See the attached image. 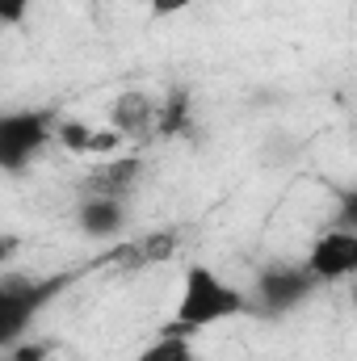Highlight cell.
Instances as JSON below:
<instances>
[{
    "label": "cell",
    "mask_w": 357,
    "mask_h": 361,
    "mask_svg": "<svg viewBox=\"0 0 357 361\" xmlns=\"http://www.w3.org/2000/svg\"><path fill=\"white\" fill-rule=\"evenodd\" d=\"M236 315H253V298L244 290H236L227 277H219L206 265H189L185 269V286H181V302H177V319L169 332H198Z\"/></svg>",
    "instance_id": "6da1fadb"
},
{
    "label": "cell",
    "mask_w": 357,
    "mask_h": 361,
    "mask_svg": "<svg viewBox=\"0 0 357 361\" xmlns=\"http://www.w3.org/2000/svg\"><path fill=\"white\" fill-rule=\"evenodd\" d=\"M72 286L68 273H55V277H17V273H4L0 277V345L13 349L25 328L34 324V315L55 302L63 290Z\"/></svg>",
    "instance_id": "7a4b0ae2"
},
{
    "label": "cell",
    "mask_w": 357,
    "mask_h": 361,
    "mask_svg": "<svg viewBox=\"0 0 357 361\" xmlns=\"http://www.w3.org/2000/svg\"><path fill=\"white\" fill-rule=\"evenodd\" d=\"M51 130H59L51 109H17V114H4L0 118V169L4 173H21L47 147Z\"/></svg>",
    "instance_id": "3957f363"
},
{
    "label": "cell",
    "mask_w": 357,
    "mask_h": 361,
    "mask_svg": "<svg viewBox=\"0 0 357 361\" xmlns=\"http://www.w3.org/2000/svg\"><path fill=\"white\" fill-rule=\"evenodd\" d=\"M315 273L307 265H269L257 277V294H253V311L261 315H286L290 307H298L311 290H315Z\"/></svg>",
    "instance_id": "277c9868"
},
{
    "label": "cell",
    "mask_w": 357,
    "mask_h": 361,
    "mask_svg": "<svg viewBox=\"0 0 357 361\" xmlns=\"http://www.w3.org/2000/svg\"><path fill=\"white\" fill-rule=\"evenodd\" d=\"M307 269L315 273V281L357 277V231H345V227L324 231L307 252Z\"/></svg>",
    "instance_id": "5b68a950"
},
{
    "label": "cell",
    "mask_w": 357,
    "mask_h": 361,
    "mask_svg": "<svg viewBox=\"0 0 357 361\" xmlns=\"http://www.w3.org/2000/svg\"><path fill=\"white\" fill-rule=\"evenodd\" d=\"M156 114H160V105H152L147 92H122L109 109V126L122 139H143L147 130H156Z\"/></svg>",
    "instance_id": "8992f818"
},
{
    "label": "cell",
    "mask_w": 357,
    "mask_h": 361,
    "mask_svg": "<svg viewBox=\"0 0 357 361\" xmlns=\"http://www.w3.org/2000/svg\"><path fill=\"white\" fill-rule=\"evenodd\" d=\"M139 173H143V164H139L135 156L109 160V164H101L97 173L85 177V193H89V197H126V193L135 189Z\"/></svg>",
    "instance_id": "52a82bcc"
},
{
    "label": "cell",
    "mask_w": 357,
    "mask_h": 361,
    "mask_svg": "<svg viewBox=\"0 0 357 361\" xmlns=\"http://www.w3.org/2000/svg\"><path fill=\"white\" fill-rule=\"evenodd\" d=\"M80 231L92 235V240H109L126 227V206L122 197H85L80 202Z\"/></svg>",
    "instance_id": "ba28073f"
},
{
    "label": "cell",
    "mask_w": 357,
    "mask_h": 361,
    "mask_svg": "<svg viewBox=\"0 0 357 361\" xmlns=\"http://www.w3.org/2000/svg\"><path fill=\"white\" fill-rule=\"evenodd\" d=\"M156 130L169 135V139L189 130V92L185 89H173L164 97V105H160V114H156Z\"/></svg>",
    "instance_id": "9c48e42d"
},
{
    "label": "cell",
    "mask_w": 357,
    "mask_h": 361,
    "mask_svg": "<svg viewBox=\"0 0 357 361\" xmlns=\"http://www.w3.org/2000/svg\"><path fill=\"white\" fill-rule=\"evenodd\" d=\"M135 361H193V349H189V341L181 332H164L160 341H152Z\"/></svg>",
    "instance_id": "30bf717a"
},
{
    "label": "cell",
    "mask_w": 357,
    "mask_h": 361,
    "mask_svg": "<svg viewBox=\"0 0 357 361\" xmlns=\"http://www.w3.org/2000/svg\"><path fill=\"white\" fill-rule=\"evenodd\" d=\"M173 248H177V235H152V240H143V244H131V248L122 252V261H126V265L169 261V257H173Z\"/></svg>",
    "instance_id": "8fae6325"
},
{
    "label": "cell",
    "mask_w": 357,
    "mask_h": 361,
    "mask_svg": "<svg viewBox=\"0 0 357 361\" xmlns=\"http://www.w3.org/2000/svg\"><path fill=\"white\" fill-rule=\"evenodd\" d=\"M92 139H97V130L85 126V122H76V118L59 126V143H63L68 152H92Z\"/></svg>",
    "instance_id": "7c38bea8"
},
{
    "label": "cell",
    "mask_w": 357,
    "mask_h": 361,
    "mask_svg": "<svg viewBox=\"0 0 357 361\" xmlns=\"http://www.w3.org/2000/svg\"><path fill=\"white\" fill-rule=\"evenodd\" d=\"M51 357V341H17L8 353H4V361H47Z\"/></svg>",
    "instance_id": "4fadbf2b"
},
{
    "label": "cell",
    "mask_w": 357,
    "mask_h": 361,
    "mask_svg": "<svg viewBox=\"0 0 357 361\" xmlns=\"http://www.w3.org/2000/svg\"><path fill=\"white\" fill-rule=\"evenodd\" d=\"M337 227L357 231V189H345V193L337 197Z\"/></svg>",
    "instance_id": "5bb4252c"
},
{
    "label": "cell",
    "mask_w": 357,
    "mask_h": 361,
    "mask_svg": "<svg viewBox=\"0 0 357 361\" xmlns=\"http://www.w3.org/2000/svg\"><path fill=\"white\" fill-rule=\"evenodd\" d=\"M193 0H147V8H152V17H173L181 8H189Z\"/></svg>",
    "instance_id": "9a60e30c"
},
{
    "label": "cell",
    "mask_w": 357,
    "mask_h": 361,
    "mask_svg": "<svg viewBox=\"0 0 357 361\" xmlns=\"http://www.w3.org/2000/svg\"><path fill=\"white\" fill-rule=\"evenodd\" d=\"M25 4H30V0H0V13H4V21H8V25H17V21L25 17Z\"/></svg>",
    "instance_id": "2e32d148"
},
{
    "label": "cell",
    "mask_w": 357,
    "mask_h": 361,
    "mask_svg": "<svg viewBox=\"0 0 357 361\" xmlns=\"http://www.w3.org/2000/svg\"><path fill=\"white\" fill-rule=\"evenodd\" d=\"M353 307H357V281H353Z\"/></svg>",
    "instance_id": "e0dca14e"
}]
</instances>
